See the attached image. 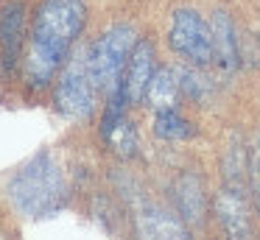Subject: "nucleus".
Returning a JSON list of instances; mask_svg holds the SVG:
<instances>
[{"instance_id": "5", "label": "nucleus", "mask_w": 260, "mask_h": 240, "mask_svg": "<svg viewBox=\"0 0 260 240\" xmlns=\"http://www.w3.org/2000/svg\"><path fill=\"white\" fill-rule=\"evenodd\" d=\"M168 45L193 67H210L215 61L210 22H204L202 14L193 9L174 11L168 25Z\"/></svg>"}, {"instance_id": "7", "label": "nucleus", "mask_w": 260, "mask_h": 240, "mask_svg": "<svg viewBox=\"0 0 260 240\" xmlns=\"http://www.w3.org/2000/svg\"><path fill=\"white\" fill-rule=\"evenodd\" d=\"M135 223L140 240H190L187 223L176 212L151 201H140L135 210Z\"/></svg>"}, {"instance_id": "4", "label": "nucleus", "mask_w": 260, "mask_h": 240, "mask_svg": "<svg viewBox=\"0 0 260 240\" xmlns=\"http://www.w3.org/2000/svg\"><path fill=\"white\" fill-rule=\"evenodd\" d=\"M56 109L68 117L84 120L95 109V81L90 73V50H79L64 64L62 76L56 81Z\"/></svg>"}, {"instance_id": "12", "label": "nucleus", "mask_w": 260, "mask_h": 240, "mask_svg": "<svg viewBox=\"0 0 260 240\" xmlns=\"http://www.w3.org/2000/svg\"><path fill=\"white\" fill-rule=\"evenodd\" d=\"M179 76H176L171 67H159L154 70V78L148 84V92H146V100L154 106L157 112H165V109H176V100H179Z\"/></svg>"}, {"instance_id": "16", "label": "nucleus", "mask_w": 260, "mask_h": 240, "mask_svg": "<svg viewBox=\"0 0 260 240\" xmlns=\"http://www.w3.org/2000/svg\"><path fill=\"white\" fill-rule=\"evenodd\" d=\"M0 240H6V237H0Z\"/></svg>"}, {"instance_id": "2", "label": "nucleus", "mask_w": 260, "mask_h": 240, "mask_svg": "<svg viewBox=\"0 0 260 240\" xmlns=\"http://www.w3.org/2000/svg\"><path fill=\"white\" fill-rule=\"evenodd\" d=\"M9 198L25 218H45L56 212L68 198V182L59 159L51 151H40L9 182Z\"/></svg>"}, {"instance_id": "6", "label": "nucleus", "mask_w": 260, "mask_h": 240, "mask_svg": "<svg viewBox=\"0 0 260 240\" xmlns=\"http://www.w3.org/2000/svg\"><path fill=\"white\" fill-rule=\"evenodd\" d=\"M213 207H215V218H218L226 237L230 240H249V234H252V218H249V204H246V195H243L241 184L226 182L215 193Z\"/></svg>"}, {"instance_id": "8", "label": "nucleus", "mask_w": 260, "mask_h": 240, "mask_svg": "<svg viewBox=\"0 0 260 240\" xmlns=\"http://www.w3.org/2000/svg\"><path fill=\"white\" fill-rule=\"evenodd\" d=\"M171 195H174L176 215L187 223V226H202L207 218V190L199 173L185 170L174 179L171 184Z\"/></svg>"}, {"instance_id": "15", "label": "nucleus", "mask_w": 260, "mask_h": 240, "mask_svg": "<svg viewBox=\"0 0 260 240\" xmlns=\"http://www.w3.org/2000/svg\"><path fill=\"white\" fill-rule=\"evenodd\" d=\"M249 190H252L254 207L260 212V143L254 145L252 156H249Z\"/></svg>"}, {"instance_id": "10", "label": "nucleus", "mask_w": 260, "mask_h": 240, "mask_svg": "<svg viewBox=\"0 0 260 240\" xmlns=\"http://www.w3.org/2000/svg\"><path fill=\"white\" fill-rule=\"evenodd\" d=\"M23 25H25V6L20 0L9 3L0 14V64L3 70L12 73L23 45Z\"/></svg>"}, {"instance_id": "3", "label": "nucleus", "mask_w": 260, "mask_h": 240, "mask_svg": "<svg viewBox=\"0 0 260 240\" xmlns=\"http://www.w3.org/2000/svg\"><path fill=\"white\" fill-rule=\"evenodd\" d=\"M135 45L137 33L132 25H112L95 39V45L90 48V73L98 92H118L120 89V76H123Z\"/></svg>"}, {"instance_id": "9", "label": "nucleus", "mask_w": 260, "mask_h": 240, "mask_svg": "<svg viewBox=\"0 0 260 240\" xmlns=\"http://www.w3.org/2000/svg\"><path fill=\"white\" fill-rule=\"evenodd\" d=\"M154 45L148 39H140L126 61V73L120 78V95L126 104H140L148 92V84L154 78Z\"/></svg>"}, {"instance_id": "11", "label": "nucleus", "mask_w": 260, "mask_h": 240, "mask_svg": "<svg viewBox=\"0 0 260 240\" xmlns=\"http://www.w3.org/2000/svg\"><path fill=\"white\" fill-rule=\"evenodd\" d=\"M213 31V48H215V64L224 73H235L241 64V45H238V31L232 25L226 11H215L210 20Z\"/></svg>"}, {"instance_id": "14", "label": "nucleus", "mask_w": 260, "mask_h": 240, "mask_svg": "<svg viewBox=\"0 0 260 240\" xmlns=\"http://www.w3.org/2000/svg\"><path fill=\"white\" fill-rule=\"evenodd\" d=\"M182 89H185L190 98H196V100H204L207 98V92L213 89V84L204 78V73H202V67H193V70H187V73H182Z\"/></svg>"}, {"instance_id": "1", "label": "nucleus", "mask_w": 260, "mask_h": 240, "mask_svg": "<svg viewBox=\"0 0 260 240\" xmlns=\"http://www.w3.org/2000/svg\"><path fill=\"white\" fill-rule=\"evenodd\" d=\"M87 22L84 0H42L31 25V45L25 56V81L31 89L51 84L53 73L68 59Z\"/></svg>"}, {"instance_id": "13", "label": "nucleus", "mask_w": 260, "mask_h": 240, "mask_svg": "<svg viewBox=\"0 0 260 240\" xmlns=\"http://www.w3.org/2000/svg\"><path fill=\"white\" fill-rule=\"evenodd\" d=\"M154 131L162 140H187V137L196 134V128H193V123L185 120L176 109H165V112H157Z\"/></svg>"}]
</instances>
